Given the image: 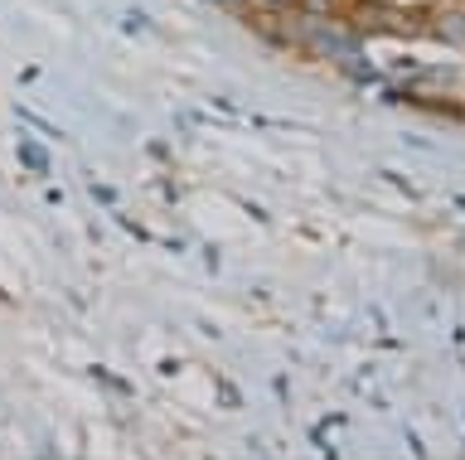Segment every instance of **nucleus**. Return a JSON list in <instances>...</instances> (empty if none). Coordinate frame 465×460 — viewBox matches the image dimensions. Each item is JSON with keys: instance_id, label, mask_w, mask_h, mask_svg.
<instances>
[{"instance_id": "obj_1", "label": "nucleus", "mask_w": 465, "mask_h": 460, "mask_svg": "<svg viewBox=\"0 0 465 460\" xmlns=\"http://www.w3.org/2000/svg\"><path fill=\"white\" fill-rule=\"evenodd\" d=\"M262 5H276V10H286V5H291V0H262Z\"/></svg>"}]
</instances>
